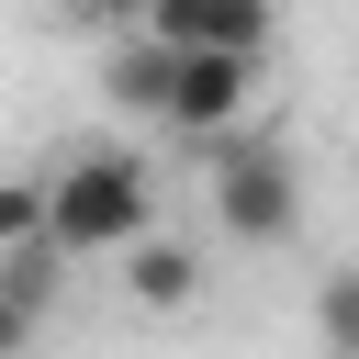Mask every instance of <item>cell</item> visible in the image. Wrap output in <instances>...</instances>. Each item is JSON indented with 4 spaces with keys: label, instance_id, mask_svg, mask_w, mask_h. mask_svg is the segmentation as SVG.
<instances>
[{
    "label": "cell",
    "instance_id": "5",
    "mask_svg": "<svg viewBox=\"0 0 359 359\" xmlns=\"http://www.w3.org/2000/svg\"><path fill=\"white\" fill-rule=\"evenodd\" d=\"M123 292H135V303H146V314H180V303H191V292H202V258H191V247H180V236H146V247H135V258H123Z\"/></svg>",
    "mask_w": 359,
    "mask_h": 359
},
{
    "label": "cell",
    "instance_id": "1",
    "mask_svg": "<svg viewBox=\"0 0 359 359\" xmlns=\"http://www.w3.org/2000/svg\"><path fill=\"white\" fill-rule=\"evenodd\" d=\"M45 213H56V258H135L157 236V168L135 146H67L45 168Z\"/></svg>",
    "mask_w": 359,
    "mask_h": 359
},
{
    "label": "cell",
    "instance_id": "7",
    "mask_svg": "<svg viewBox=\"0 0 359 359\" xmlns=\"http://www.w3.org/2000/svg\"><path fill=\"white\" fill-rule=\"evenodd\" d=\"M314 348H325V359H359V269H325V292H314Z\"/></svg>",
    "mask_w": 359,
    "mask_h": 359
},
{
    "label": "cell",
    "instance_id": "3",
    "mask_svg": "<svg viewBox=\"0 0 359 359\" xmlns=\"http://www.w3.org/2000/svg\"><path fill=\"white\" fill-rule=\"evenodd\" d=\"M247 90H258V56H180V67H168L157 123H168V135L224 146V135H247Z\"/></svg>",
    "mask_w": 359,
    "mask_h": 359
},
{
    "label": "cell",
    "instance_id": "2",
    "mask_svg": "<svg viewBox=\"0 0 359 359\" xmlns=\"http://www.w3.org/2000/svg\"><path fill=\"white\" fill-rule=\"evenodd\" d=\"M202 191H213V224H224L236 247H280V236L303 224V168H292L280 135H224Z\"/></svg>",
    "mask_w": 359,
    "mask_h": 359
},
{
    "label": "cell",
    "instance_id": "4",
    "mask_svg": "<svg viewBox=\"0 0 359 359\" xmlns=\"http://www.w3.org/2000/svg\"><path fill=\"white\" fill-rule=\"evenodd\" d=\"M135 34H157L168 56H269V0H157Z\"/></svg>",
    "mask_w": 359,
    "mask_h": 359
},
{
    "label": "cell",
    "instance_id": "6",
    "mask_svg": "<svg viewBox=\"0 0 359 359\" xmlns=\"http://www.w3.org/2000/svg\"><path fill=\"white\" fill-rule=\"evenodd\" d=\"M34 247H56L45 180H0V258H34Z\"/></svg>",
    "mask_w": 359,
    "mask_h": 359
}]
</instances>
